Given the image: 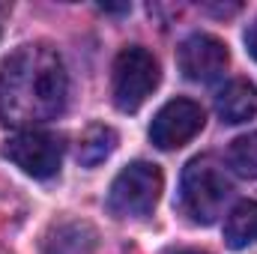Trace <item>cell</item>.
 <instances>
[{"label":"cell","instance_id":"obj_12","mask_svg":"<svg viewBox=\"0 0 257 254\" xmlns=\"http://www.w3.org/2000/svg\"><path fill=\"white\" fill-rule=\"evenodd\" d=\"M227 165L233 174L245 177V180H257V132L239 135L230 150H227Z\"/></svg>","mask_w":257,"mask_h":254},{"label":"cell","instance_id":"obj_4","mask_svg":"<svg viewBox=\"0 0 257 254\" xmlns=\"http://www.w3.org/2000/svg\"><path fill=\"white\" fill-rule=\"evenodd\" d=\"M159 63L156 57L141 48L128 45L114 60V105L123 114H135L159 87Z\"/></svg>","mask_w":257,"mask_h":254},{"label":"cell","instance_id":"obj_9","mask_svg":"<svg viewBox=\"0 0 257 254\" xmlns=\"http://www.w3.org/2000/svg\"><path fill=\"white\" fill-rule=\"evenodd\" d=\"M96 227L90 221H60L45 236V254H93L96 251Z\"/></svg>","mask_w":257,"mask_h":254},{"label":"cell","instance_id":"obj_2","mask_svg":"<svg viewBox=\"0 0 257 254\" xmlns=\"http://www.w3.org/2000/svg\"><path fill=\"white\" fill-rule=\"evenodd\" d=\"M233 194V183L212 156H197L186 165L183 183H180V206L194 224H212L227 197Z\"/></svg>","mask_w":257,"mask_h":254},{"label":"cell","instance_id":"obj_13","mask_svg":"<svg viewBox=\"0 0 257 254\" xmlns=\"http://www.w3.org/2000/svg\"><path fill=\"white\" fill-rule=\"evenodd\" d=\"M245 48H248V54L257 60V18L251 21V27L245 30Z\"/></svg>","mask_w":257,"mask_h":254},{"label":"cell","instance_id":"obj_3","mask_svg":"<svg viewBox=\"0 0 257 254\" xmlns=\"http://www.w3.org/2000/svg\"><path fill=\"white\" fill-rule=\"evenodd\" d=\"M165 189V177L159 171V165L153 162H132L126 165L108 191V209L117 218H141L150 215L162 197Z\"/></svg>","mask_w":257,"mask_h":254},{"label":"cell","instance_id":"obj_14","mask_svg":"<svg viewBox=\"0 0 257 254\" xmlns=\"http://www.w3.org/2000/svg\"><path fill=\"white\" fill-rule=\"evenodd\" d=\"M174 254H206V251H192V248H186V251H174Z\"/></svg>","mask_w":257,"mask_h":254},{"label":"cell","instance_id":"obj_7","mask_svg":"<svg viewBox=\"0 0 257 254\" xmlns=\"http://www.w3.org/2000/svg\"><path fill=\"white\" fill-rule=\"evenodd\" d=\"M177 63L180 72L189 78V81H215L227 63H230V51L227 45L212 36V33H192L189 39L180 42V51H177Z\"/></svg>","mask_w":257,"mask_h":254},{"label":"cell","instance_id":"obj_10","mask_svg":"<svg viewBox=\"0 0 257 254\" xmlns=\"http://www.w3.org/2000/svg\"><path fill=\"white\" fill-rule=\"evenodd\" d=\"M224 242L233 251H242L257 242V200H239L224 218Z\"/></svg>","mask_w":257,"mask_h":254},{"label":"cell","instance_id":"obj_5","mask_svg":"<svg viewBox=\"0 0 257 254\" xmlns=\"http://www.w3.org/2000/svg\"><path fill=\"white\" fill-rule=\"evenodd\" d=\"M3 156H6L15 168H21L27 177L48 180V177H54V174L60 171L63 144H60L57 135L27 129V132L12 135V138L3 144Z\"/></svg>","mask_w":257,"mask_h":254},{"label":"cell","instance_id":"obj_6","mask_svg":"<svg viewBox=\"0 0 257 254\" xmlns=\"http://www.w3.org/2000/svg\"><path fill=\"white\" fill-rule=\"evenodd\" d=\"M206 114L192 99H171L168 105L159 108L150 126V141L159 150H180L203 129Z\"/></svg>","mask_w":257,"mask_h":254},{"label":"cell","instance_id":"obj_8","mask_svg":"<svg viewBox=\"0 0 257 254\" xmlns=\"http://www.w3.org/2000/svg\"><path fill=\"white\" fill-rule=\"evenodd\" d=\"M215 114H218L221 123H227V126L248 123L257 114V87L251 81H245V78L227 81V84L215 93Z\"/></svg>","mask_w":257,"mask_h":254},{"label":"cell","instance_id":"obj_1","mask_svg":"<svg viewBox=\"0 0 257 254\" xmlns=\"http://www.w3.org/2000/svg\"><path fill=\"white\" fill-rule=\"evenodd\" d=\"M69 78L60 54L48 45H21L0 63V120L33 129L66 108Z\"/></svg>","mask_w":257,"mask_h":254},{"label":"cell","instance_id":"obj_11","mask_svg":"<svg viewBox=\"0 0 257 254\" xmlns=\"http://www.w3.org/2000/svg\"><path fill=\"white\" fill-rule=\"evenodd\" d=\"M114 150H117V132L111 126L93 123V126L84 129L81 138H78V162H81L84 168L102 165Z\"/></svg>","mask_w":257,"mask_h":254}]
</instances>
